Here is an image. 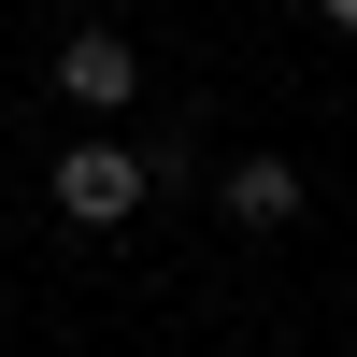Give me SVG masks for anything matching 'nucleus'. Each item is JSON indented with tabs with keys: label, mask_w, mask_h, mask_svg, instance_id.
<instances>
[{
	"label": "nucleus",
	"mask_w": 357,
	"mask_h": 357,
	"mask_svg": "<svg viewBox=\"0 0 357 357\" xmlns=\"http://www.w3.org/2000/svg\"><path fill=\"white\" fill-rule=\"evenodd\" d=\"M329 29H343V43H357V0H329Z\"/></svg>",
	"instance_id": "4"
},
{
	"label": "nucleus",
	"mask_w": 357,
	"mask_h": 357,
	"mask_svg": "<svg viewBox=\"0 0 357 357\" xmlns=\"http://www.w3.org/2000/svg\"><path fill=\"white\" fill-rule=\"evenodd\" d=\"M215 200H229L243 229H301V200H314V186H301V158H229V172H215Z\"/></svg>",
	"instance_id": "3"
},
{
	"label": "nucleus",
	"mask_w": 357,
	"mask_h": 357,
	"mask_svg": "<svg viewBox=\"0 0 357 357\" xmlns=\"http://www.w3.org/2000/svg\"><path fill=\"white\" fill-rule=\"evenodd\" d=\"M43 86H57L72 114H129V100H143V57H129V29H72Z\"/></svg>",
	"instance_id": "2"
},
{
	"label": "nucleus",
	"mask_w": 357,
	"mask_h": 357,
	"mask_svg": "<svg viewBox=\"0 0 357 357\" xmlns=\"http://www.w3.org/2000/svg\"><path fill=\"white\" fill-rule=\"evenodd\" d=\"M43 200H57L72 229H129V215H143L158 186H143V143H114V129H86V143H57V172H43Z\"/></svg>",
	"instance_id": "1"
}]
</instances>
